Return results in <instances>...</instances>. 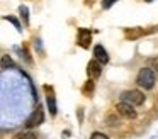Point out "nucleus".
<instances>
[{"label":"nucleus","instance_id":"obj_1","mask_svg":"<svg viewBox=\"0 0 158 139\" xmlns=\"http://www.w3.org/2000/svg\"><path fill=\"white\" fill-rule=\"evenodd\" d=\"M136 83L143 90H151L155 87V83H156V75H155V71L151 68H141L136 76Z\"/></svg>","mask_w":158,"mask_h":139},{"label":"nucleus","instance_id":"obj_9","mask_svg":"<svg viewBox=\"0 0 158 139\" xmlns=\"http://www.w3.org/2000/svg\"><path fill=\"white\" fill-rule=\"evenodd\" d=\"M15 139H38V134L32 131H24V132H17Z\"/></svg>","mask_w":158,"mask_h":139},{"label":"nucleus","instance_id":"obj_2","mask_svg":"<svg viewBox=\"0 0 158 139\" xmlns=\"http://www.w3.org/2000/svg\"><path fill=\"white\" fill-rule=\"evenodd\" d=\"M121 100L129 104V105H133V107H138V105L144 104V95L141 93L139 90H126L121 95Z\"/></svg>","mask_w":158,"mask_h":139},{"label":"nucleus","instance_id":"obj_8","mask_svg":"<svg viewBox=\"0 0 158 139\" xmlns=\"http://www.w3.org/2000/svg\"><path fill=\"white\" fill-rule=\"evenodd\" d=\"M46 102H48L49 114H51V115H56V112H58V108H56V100H55V95H53V93H49L48 97H46Z\"/></svg>","mask_w":158,"mask_h":139},{"label":"nucleus","instance_id":"obj_12","mask_svg":"<svg viewBox=\"0 0 158 139\" xmlns=\"http://www.w3.org/2000/svg\"><path fill=\"white\" fill-rule=\"evenodd\" d=\"M2 68H14V61L9 56H4L2 58Z\"/></svg>","mask_w":158,"mask_h":139},{"label":"nucleus","instance_id":"obj_16","mask_svg":"<svg viewBox=\"0 0 158 139\" xmlns=\"http://www.w3.org/2000/svg\"><path fill=\"white\" fill-rule=\"evenodd\" d=\"M150 64H151V70H153V71H158V58L150 59Z\"/></svg>","mask_w":158,"mask_h":139},{"label":"nucleus","instance_id":"obj_17","mask_svg":"<svg viewBox=\"0 0 158 139\" xmlns=\"http://www.w3.org/2000/svg\"><path fill=\"white\" fill-rule=\"evenodd\" d=\"M144 2H153V0H144Z\"/></svg>","mask_w":158,"mask_h":139},{"label":"nucleus","instance_id":"obj_5","mask_svg":"<svg viewBox=\"0 0 158 139\" xmlns=\"http://www.w3.org/2000/svg\"><path fill=\"white\" fill-rule=\"evenodd\" d=\"M100 73H102V64L97 59L89 61V64H87V75H89L90 80H97L100 76Z\"/></svg>","mask_w":158,"mask_h":139},{"label":"nucleus","instance_id":"obj_13","mask_svg":"<svg viewBox=\"0 0 158 139\" xmlns=\"http://www.w3.org/2000/svg\"><path fill=\"white\" fill-rule=\"evenodd\" d=\"M107 124H109L110 127H116V125H119V119H116L114 115H109V117H107Z\"/></svg>","mask_w":158,"mask_h":139},{"label":"nucleus","instance_id":"obj_6","mask_svg":"<svg viewBox=\"0 0 158 139\" xmlns=\"http://www.w3.org/2000/svg\"><path fill=\"white\" fill-rule=\"evenodd\" d=\"M94 56H95V59L99 61L102 66L109 61V54H107V51L104 49V46H100V44H97V46L94 47Z\"/></svg>","mask_w":158,"mask_h":139},{"label":"nucleus","instance_id":"obj_15","mask_svg":"<svg viewBox=\"0 0 158 139\" xmlns=\"http://www.w3.org/2000/svg\"><path fill=\"white\" fill-rule=\"evenodd\" d=\"M90 139H109L106 134H102V132H94L92 136H90Z\"/></svg>","mask_w":158,"mask_h":139},{"label":"nucleus","instance_id":"obj_11","mask_svg":"<svg viewBox=\"0 0 158 139\" xmlns=\"http://www.w3.org/2000/svg\"><path fill=\"white\" fill-rule=\"evenodd\" d=\"M4 19H5V20H9V22H12V24H14V27L19 31V32L22 31V27H21V22H19V20L15 19V17H12V15H5Z\"/></svg>","mask_w":158,"mask_h":139},{"label":"nucleus","instance_id":"obj_4","mask_svg":"<svg viewBox=\"0 0 158 139\" xmlns=\"http://www.w3.org/2000/svg\"><path fill=\"white\" fill-rule=\"evenodd\" d=\"M116 110H117V114L124 119H136V110L133 108V105L126 104V102H119V104L116 105Z\"/></svg>","mask_w":158,"mask_h":139},{"label":"nucleus","instance_id":"obj_10","mask_svg":"<svg viewBox=\"0 0 158 139\" xmlns=\"http://www.w3.org/2000/svg\"><path fill=\"white\" fill-rule=\"evenodd\" d=\"M19 12H21V17L24 19V24H26V26H29V9L26 5H21V7H19Z\"/></svg>","mask_w":158,"mask_h":139},{"label":"nucleus","instance_id":"obj_3","mask_svg":"<svg viewBox=\"0 0 158 139\" xmlns=\"http://www.w3.org/2000/svg\"><path fill=\"white\" fill-rule=\"evenodd\" d=\"M43 122H44V110H43V107H38L34 112L31 114V117L27 119V122H26V127L27 129H32V127H38V125H41Z\"/></svg>","mask_w":158,"mask_h":139},{"label":"nucleus","instance_id":"obj_7","mask_svg":"<svg viewBox=\"0 0 158 139\" xmlns=\"http://www.w3.org/2000/svg\"><path fill=\"white\" fill-rule=\"evenodd\" d=\"M92 41V32L89 29H80L78 31V44L82 47H89Z\"/></svg>","mask_w":158,"mask_h":139},{"label":"nucleus","instance_id":"obj_14","mask_svg":"<svg viewBox=\"0 0 158 139\" xmlns=\"http://www.w3.org/2000/svg\"><path fill=\"white\" fill-rule=\"evenodd\" d=\"M116 2L117 0H102V9H109V7H112Z\"/></svg>","mask_w":158,"mask_h":139}]
</instances>
